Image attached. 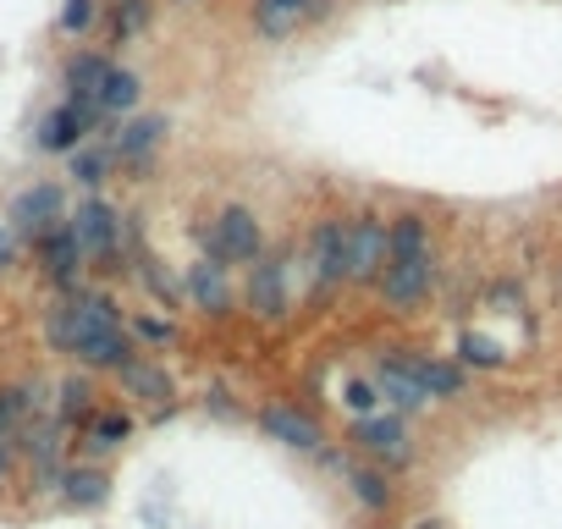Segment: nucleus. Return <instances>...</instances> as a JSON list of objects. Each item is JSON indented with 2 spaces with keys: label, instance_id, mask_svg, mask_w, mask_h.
I'll return each mask as SVG.
<instances>
[{
  "label": "nucleus",
  "instance_id": "1",
  "mask_svg": "<svg viewBox=\"0 0 562 529\" xmlns=\"http://www.w3.org/2000/svg\"><path fill=\"white\" fill-rule=\"evenodd\" d=\"M193 237H199V254H204V259H221L226 271H232V264H243V271H249V264L265 254V226H260V210H254V205H221L215 221L199 226Z\"/></svg>",
  "mask_w": 562,
  "mask_h": 529
},
{
  "label": "nucleus",
  "instance_id": "2",
  "mask_svg": "<svg viewBox=\"0 0 562 529\" xmlns=\"http://www.w3.org/2000/svg\"><path fill=\"white\" fill-rule=\"evenodd\" d=\"M342 441H348L359 458H370V464H380V469H391V475L414 464V435H409V419L397 414V408H375V414L353 419Z\"/></svg>",
  "mask_w": 562,
  "mask_h": 529
},
{
  "label": "nucleus",
  "instance_id": "3",
  "mask_svg": "<svg viewBox=\"0 0 562 529\" xmlns=\"http://www.w3.org/2000/svg\"><path fill=\"white\" fill-rule=\"evenodd\" d=\"M105 138L116 149V171L127 176V183H143V176L154 171V160H160V149H166V138H172V122L160 111H133Z\"/></svg>",
  "mask_w": 562,
  "mask_h": 529
},
{
  "label": "nucleus",
  "instance_id": "4",
  "mask_svg": "<svg viewBox=\"0 0 562 529\" xmlns=\"http://www.w3.org/2000/svg\"><path fill=\"white\" fill-rule=\"evenodd\" d=\"M105 111L95 106V100H66L61 95V106H50L39 122H34V149L39 155H72L77 144H84V138H105Z\"/></svg>",
  "mask_w": 562,
  "mask_h": 529
},
{
  "label": "nucleus",
  "instance_id": "5",
  "mask_svg": "<svg viewBox=\"0 0 562 529\" xmlns=\"http://www.w3.org/2000/svg\"><path fill=\"white\" fill-rule=\"evenodd\" d=\"M243 304H249V315L265 320V325H276V320L292 315V259H287V254H271V248H265V254L249 264Z\"/></svg>",
  "mask_w": 562,
  "mask_h": 529
},
{
  "label": "nucleus",
  "instance_id": "6",
  "mask_svg": "<svg viewBox=\"0 0 562 529\" xmlns=\"http://www.w3.org/2000/svg\"><path fill=\"white\" fill-rule=\"evenodd\" d=\"M436 276H441L436 254H414V259H386V271H380L375 293H380V304H386L391 315H414V309H420V304L436 293Z\"/></svg>",
  "mask_w": 562,
  "mask_h": 529
},
{
  "label": "nucleus",
  "instance_id": "7",
  "mask_svg": "<svg viewBox=\"0 0 562 529\" xmlns=\"http://www.w3.org/2000/svg\"><path fill=\"white\" fill-rule=\"evenodd\" d=\"M34 259H39V276L55 293H77L84 276H89V254H84V243H77V232L66 221H55L50 232L34 237Z\"/></svg>",
  "mask_w": 562,
  "mask_h": 529
},
{
  "label": "nucleus",
  "instance_id": "8",
  "mask_svg": "<svg viewBox=\"0 0 562 529\" xmlns=\"http://www.w3.org/2000/svg\"><path fill=\"white\" fill-rule=\"evenodd\" d=\"M386 254H391V221L375 210L348 216V282L353 287H375L386 271Z\"/></svg>",
  "mask_w": 562,
  "mask_h": 529
},
{
  "label": "nucleus",
  "instance_id": "9",
  "mask_svg": "<svg viewBox=\"0 0 562 529\" xmlns=\"http://www.w3.org/2000/svg\"><path fill=\"white\" fill-rule=\"evenodd\" d=\"M254 425L276 441V447L303 453V458H314V453L332 441V435H326V425H320V414H309V408H298V403H287V397L265 403V408L254 414Z\"/></svg>",
  "mask_w": 562,
  "mask_h": 529
},
{
  "label": "nucleus",
  "instance_id": "10",
  "mask_svg": "<svg viewBox=\"0 0 562 529\" xmlns=\"http://www.w3.org/2000/svg\"><path fill=\"white\" fill-rule=\"evenodd\" d=\"M309 282L320 298L348 282V221L342 216H320L309 226Z\"/></svg>",
  "mask_w": 562,
  "mask_h": 529
},
{
  "label": "nucleus",
  "instance_id": "11",
  "mask_svg": "<svg viewBox=\"0 0 562 529\" xmlns=\"http://www.w3.org/2000/svg\"><path fill=\"white\" fill-rule=\"evenodd\" d=\"M183 304L193 309V315H204V320H226L232 309H237V287H232V271L221 259H193V264H183Z\"/></svg>",
  "mask_w": 562,
  "mask_h": 529
},
{
  "label": "nucleus",
  "instance_id": "12",
  "mask_svg": "<svg viewBox=\"0 0 562 529\" xmlns=\"http://www.w3.org/2000/svg\"><path fill=\"white\" fill-rule=\"evenodd\" d=\"M66 210H72V199H66L61 183H28L23 194H12V205H7V226H12L23 243H34L39 232H50L55 221H66Z\"/></svg>",
  "mask_w": 562,
  "mask_h": 529
},
{
  "label": "nucleus",
  "instance_id": "13",
  "mask_svg": "<svg viewBox=\"0 0 562 529\" xmlns=\"http://www.w3.org/2000/svg\"><path fill=\"white\" fill-rule=\"evenodd\" d=\"M370 381H375L380 403H386V408H397L403 419H414V414H425V408H430V397H425V386H420V376H414V365H409V353H403V347H386L380 359H375V370H370Z\"/></svg>",
  "mask_w": 562,
  "mask_h": 529
},
{
  "label": "nucleus",
  "instance_id": "14",
  "mask_svg": "<svg viewBox=\"0 0 562 529\" xmlns=\"http://www.w3.org/2000/svg\"><path fill=\"white\" fill-rule=\"evenodd\" d=\"M332 12V0H254V12H249V23H254V34L260 39H292L303 23H314V17H326Z\"/></svg>",
  "mask_w": 562,
  "mask_h": 529
},
{
  "label": "nucleus",
  "instance_id": "15",
  "mask_svg": "<svg viewBox=\"0 0 562 529\" xmlns=\"http://www.w3.org/2000/svg\"><path fill=\"white\" fill-rule=\"evenodd\" d=\"M116 386H122L133 403H149V408H172V403H177V376L160 365V359H149V353H138V359H127V365L116 370Z\"/></svg>",
  "mask_w": 562,
  "mask_h": 529
},
{
  "label": "nucleus",
  "instance_id": "16",
  "mask_svg": "<svg viewBox=\"0 0 562 529\" xmlns=\"http://www.w3.org/2000/svg\"><path fill=\"white\" fill-rule=\"evenodd\" d=\"M342 485H348V496L370 513V518H386L391 507H397V480H391V469H380V464H370V458H348V469L337 475Z\"/></svg>",
  "mask_w": 562,
  "mask_h": 529
},
{
  "label": "nucleus",
  "instance_id": "17",
  "mask_svg": "<svg viewBox=\"0 0 562 529\" xmlns=\"http://www.w3.org/2000/svg\"><path fill=\"white\" fill-rule=\"evenodd\" d=\"M55 502H61L66 513H100V507L111 502V475H105L95 458L66 464L61 480H55Z\"/></svg>",
  "mask_w": 562,
  "mask_h": 529
},
{
  "label": "nucleus",
  "instance_id": "18",
  "mask_svg": "<svg viewBox=\"0 0 562 529\" xmlns=\"http://www.w3.org/2000/svg\"><path fill=\"white\" fill-rule=\"evenodd\" d=\"M403 353H409V365H414L430 403H463L469 397V370L458 359H447V353H420V347H403Z\"/></svg>",
  "mask_w": 562,
  "mask_h": 529
},
{
  "label": "nucleus",
  "instance_id": "19",
  "mask_svg": "<svg viewBox=\"0 0 562 529\" xmlns=\"http://www.w3.org/2000/svg\"><path fill=\"white\" fill-rule=\"evenodd\" d=\"M111 66H116V56H105V50H72V56L61 61V95L100 106V88H105V72H111Z\"/></svg>",
  "mask_w": 562,
  "mask_h": 529
},
{
  "label": "nucleus",
  "instance_id": "20",
  "mask_svg": "<svg viewBox=\"0 0 562 529\" xmlns=\"http://www.w3.org/2000/svg\"><path fill=\"white\" fill-rule=\"evenodd\" d=\"M66 176H72V188H84V194H100L111 176H116V149L111 138H84L72 155H66Z\"/></svg>",
  "mask_w": 562,
  "mask_h": 529
},
{
  "label": "nucleus",
  "instance_id": "21",
  "mask_svg": "<svg viewBox=\"0 0 562 529\" xmlns=\"http://www.w3.org/2000/svg\"><path fill=\"white\" fill-rule=\"evenodd\" d=\"M133 441V414L127 408H95L89 414V425H84V458H111V453H122Z\"/></svg>",
  "mask_w": 562,
  "mask_h": 529
},
{
  "label": "nucleus",
  "instance_id": "22",
  "mask_svg": "<svg viewBox=\"0 0 562 529\" xmlns=\"http://www.w3.org/2000/svg\"><path fill=\"white\" fill-rule=\"evenodd\" d=\"M95 408H100V386H95V370H77V376H66V381L55 386V419H61L66 430H84Z\"/></svg>",
  "mask_w": 562,
  "mask_h": 529
},
{
  "label": "nucleus",
  "instance_id": "23",
  "mask_svg": "<svg viewBox=\"0 0 562 529\" xmlns=\"http://www.w3.org/2000/svg\"><path fill=\"white\" fill-rule=\"evenodd\" d=\"M34 414H45V392L39 386H28V381L0 386V441H12V447H17V435H23V425Z\"/></svg>",
  "mask_w": 562,
  "mask_h": 529
},
{
  "label": "nucleus",
  "instance_id": "24",
  "mask_svg": "<svg viewBox=\"0 0 562 529\" xmlns=\"http://www.w3.org/2000/svg\"><path fill=\"white\" fill-rule=\"evenodd\" d=\"M138 100H143V77H138L133 66H122V61H116V66L105 72V88H100V111H105V122L116 127L122 116H133V111H138Z\"/></svg>",
  "mask_w": 562,
  "mask_h": 529
},
{
  "label": "nucleus",
  "instance_id": "25",
  "mask_svg": "<svg viewBox=\"0 0 562 529\" xmlns=\"http://www.w3.org/2000/svg\"><path fill=\"white\" fill-rule=\"evenodd\" d=\"M452 359H458L463 370H486V376H491V370H508V365H513V347L469 325V331L458 336V353H452Z\"/></svg>",
  "mask_w": 562,
  "mask_h": 529
},
{
  "label": "nucleus",
  "instance_id": "26",
  "mask_svg": "<svg viewBox=\"0 0 562 529\" xmlns=\"http://www.w3.org/2000/svg\"><path fill=\"white\" fill-rule=\"evenodd\" d=\"M414 254H436V232H430V216L403 210V216H391V254L386 259H414Z\"/></svg>",
  "mask_w": 562,
  "mask_h": 529
},
{
  "label": "nucleus",
  "instance_id": "27",
  "mask_svg": "<svg viewBox=\"0 0 562 529\" xmlns=\"http://www.w3.org/2000/svg\"><path fill=\"white\" fill-rule=\"evenodd\" d=\"M149 23H154V0H111L105 34H111V45H127V39H138Z\"/></svg>",
  "mask_w": 562,
  "mask_h": 529
},
{
  "label": "nucleus",
  "instance_id": "28",
  "mask_svg": "<svg viewBox=\"0 0 562 529\" xmlns=\"http://www.w3.org/2000/svg\"><path fill=\"white\" fill-rule=\"evenodd\" d=\"M127 331H133L138 347H149V353H166V347L183 342V331H177L172 315H149V309H133V315H127Z\"/></svg>",
  "mask_w": 562,
  "mask_h": 529
},
{
  "label": "nucleus",
  "instance_id": "29",
  "mask_svg": "<svg viewBox=\"0 0 562 529\" xmlns=\"http://www.w3.org/2000/svg\"><path fill=\"white\" fill-rule=\"evenodd\" d=\"M100 17H105V0H61L55 34L61 39H84L89 28H100Z\"/></svg>",
  "mask_w": 562,
  "mask_h": 529
},
{
  "label": "nucleus",
  "instance_id": "30",
  "mask_svg": "<svg viewBox=\"0 0 562 529\" xmlns=\"http://www.w3.org/2000/svg\"><path fill=\"white\" fill-rule=\"evenodd\" d=\"M45 342L72 359V347H77V315H72V298H66V293H55V304L45 309Z\"/></svg>",
  "mask_w": 562,
  "mask_h": 529
},
{
  "label": "nucleus",
  "instance_id": "31",
  "mask_svg": "<svg viewBox=\"0 0 562 529\" xmlns=\"http://www.w3.org/2000/svg\"><path fill=\"white\" fill-rule=\"evenodd\" d=\"M133 276L149 287V298H160L166 309H177V304H183V282H172V276H166V271H160V264L149 259V254H138V259H133Z\"/></svg>",
  "mask_w": 562,
  "mask_h": 529
},
{
  "label": "nucleus",
  "instance_id": "32",
  "mask_svg": "<svg viewBox=\"0 0 562 529\" xmlns=\"http://www.w3.org/2000/svg\"><path fill=\"white\" fill-rule=\"evenodd\" d=\"M342 408H348L353 419H364V414H375V408H386V403H380V392H375L370 376H342Z\"/></svg>",
  "mask_w": 562,
  "mask_h": 529
},
{
  "label": "nucleus",
  "instance_id": "33",
  "mask_svg": "<svg viewBox=\"0 0 562 529\" xmlns=\"http://www.w3.org/2000/svg\"><path fill=\"white\" fill-rule=\"evenodd\" d=\"M204 414H215L221 425H237V419H243V408L232 403V392H226V386H210V392H204Z\"/></svg>",
  "mask_w": 562,
  "mask_h": 529
},
{
  "label": "nucleus",
  "instance_id": "34",
  "mask_svg": "<svg viewBox=\"0 0 562 529\" xmlns=\"http://www.w3.org/2000/svg\"><path fill=\"white\" fill-rule=\"evenodd\" d=\"M491 309L519 315V309H524V287H519V282H497V287H491Z\"/></svg>",
  "mask_w": 562,
  "mask_h": 529
},
{
  "label": "nucleus",
  "instance_id": "35",
  "mask_svg": "<svg viewBox=\"0 0 562 529\" xmlns=\"http://www.w3.org/2000/svg\"><path fill=\"white\" fill-rule=\"evenodd\" d=\"M17 254H23V237H17L7 221H0V276H7L12 264H17Z\"/></svg>",
  "mask_w": 562,
  "mask_h": 529
},
{
  "label": "nucleus",
  "instance_id": "36",
  "mask_svg": "<svg viewBox=\"0 0 562 529\" xmlns=\"http://www.w3.org/2000/svg\"><path fill=\"white\" fill-rule=\"evenodd\" d=\"M12 458H17V447H12V441H0V480L12 475Z\"/></svg>",
  "mask_w": 562,
  "mask_h": 529
},
{
  "label": "nucleus",
  "instance_id": "37",
  "mask_svg": "<svg viewBox=\"0 0 562 529\" xmlns=\"http://www.w3.org/2000/svg\"><path fill=\"white\" fill-rule=\"evenodd\" d=\"M409 529H447L441 518H420V524H409Z\"/></svg>",
  "mask_w": 562,
  "mask_h": 529
},
{
  "label": "nucleus",
  "instance_id": "38",
  "mask_svg": "<svg viewBox=\"0 0 562 529\" xmlns=\"http://www.w3.org/2000/svg\"><path fill=\"white\" fill-rule=\"evenodd\" d=\"M177 7H199V0H177Z\"/></svg>",
  "mask_w": 562,
  "mask_h": 529
}]
</instances>
